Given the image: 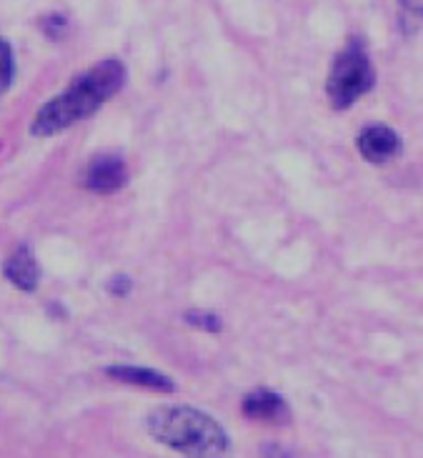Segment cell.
<instances>
[{
  "instance_id": "7a4b0ae2",
  "label": "cell",
  "mask_w": 423,
  "mask_h": 458,
  "mask_svg": "<svg viewBox=\"0 0 423 458\" xmlns=\"http://www.w3.org/2000/svg\"><path fill=\"white\" fill-rule=\"evenodd\" d=\"M150 436L183 456H224L231 448L224 426L190 406L158 409L148 419Z\"/></svg>"
},
{
  "instance_id": "7c38bea8",
  "label": "cell",
  "mask_w": 423,
  "mask_h": 458,
  "mask_svg": "<svg viewBox=\"0 0 423 458\" xmlns=\"http://www.w3.org/2000/svg\"><path fill=\"white\" fill-rule=\"evenodd\" d=\"M65 30H68V21L63 18L61 13H53V15L46 18V36L61 38Z\"/></svg>"
},
{
  "instance_id": "4fadbf2b",
  "label": "cell",
  "mask_w": 423,
  "mask_h": 458,
  "mask_svg": "<svg viewBox=\"0 0 423 458\" xmlns=\"http://www.w3.org/2000/svg\"><path fill=\"white\" fill-rule=\"evenodd\" d=\"M108 288H111L115 296H125L131 291V281L125 276H115L111 284H108Z\"/></svg>"
},
{
  "instance_id": "52a82bcc",
  "label": "cell",
  "mask_w": 423,
  "mask_h": 458,
  "mask_svg": "<svg viewBox=\"0 0 423 458\" xmlns=\"http://www.w3.org/2000/svg\"><path fill=\"white\" fill-rule=\"evenodd\" d=\"M3 273L5 278L11 281L15 288L21 291H36L38 284H40V266H38L36 256H33V248L21 246L13 250V256L5 260L3 266Z\"/></svg>"
},
{
  "instance_id": "ba28073f",
  "label": "cell",
  "mask_w": 423,
  "mask_h": 458,
  "mask_svg": "<svg viewBox=\"0 0 423 458\" xmlns=\"http://www.w3.org/2000/svg\"><path fill=\"white\" fill-rule=\"evenodd\" d=\"M106 373L121 381V384L140 386V388H148V391H173V381L168 376H163L161 371H153V369H140V366H108Z\"/></svg>"
},
{
  "instance_id": "8992f818",
  "label": "cell",
  "mask_w": 423,
  "mask_h": 458,
  "mask_svg": "<svg viewBox=\"0 0 423 458\" xmlns=\"http://www.w3.org/2000/svg\"><path fill=\"white\" fill-rule=\"evenodd\" d=\"M243 416L263 423L288 421V403L271 388H256L243 398Z\"/></svg>"
},
{
  "instance_id": "5b68a950",
  "label": "cell",
  "mask_w": 423,
  "mask_h": 458,
  "mask_svg": "<svg viewBox=\"0 0 423 458\" xmlns=\"http://www.w3.org/2000/svg\"><path fill=\"white\" fill-rule=\"evenodd\" d=\"M128 181V168L121 156H96L83 171V186L93 193H115Z\"/></svg>"
},
{
  "instance_id": "3957f363",
  "label": "cell",
  "mask_w": 423,
  "mask_h": 458,
  "mask_svg": "<svg viewBox=\"0 0 423 458\" xmlns=\"http://www.w3.org/2000/svg\"><path fill=\"white\" fill-rule=\"evenodd\" d=\"M374 86L376 71L371 55L361 38H353L334 58L328 81H326V96L336 111H346L351 106H356L366 93H371Z\"/></svg>"
},
{
  "instance_id": "277c9868",
  "label": "cell",
  "mask_w": 423,
  "mask_h": 458,
  "mask_svg": "<svg viewBox=\"0 0 423 458\" xmlns=\"http://www.w3.org/2000/svg\"><path fill=\"white\" fill-rule=\"evenodd\" d=\"M356 148L361 153L363 161L381 165V163L399 158L401 150H403V140H401V136L393 128L374 123L366 125L361 133H359V138H356Z\"/></svg>"
},
{
  "instance_id": "8fae6325",
  "label": "cell",
  "mask_w": 423,
  "mask_h": 458,
  "mask_svg": "<svg viewBox=\"0 0 423 458\" xmlns=\"http://www.w3.org/2000/svg\"><path fill=\"white\" fill-rule=\"evenodd\" d=\"M186 321L200 331H221V318L216 313H208V310H190V313H186Z\"/></svg>"
},
{
  "instance_id": "30bf717a",
  "label": "cell",
  "mask_w": 423,
  "mask_h": 458,
  "mask_svg": "<svg viewBox=\"0 0 423 458\" xmlns=\"http://www.w3.org/2000/svg\"><path fill=\"white\" fill-rule=\"evenodd\" d=\"M13 78H15V58H13V48L5 38H0V96L13 86Z\"/></svg>"
},
{
  "instance_id": "6da1fadb",
  "label": "cell",
  "mask_w": 423,
  "mask_h": 458,
  "mask_svg": "<svg viewBox=\"0 0 423 458\" xmlns=\"http://www.w3.org/2000/svg\"><path fill=\"white\" fill-rule=\"evenodd\" d=\"M125 86V65L121 61H100L80 75H75L73 83L50 98L30 125L33 136H58L71 125L80 123L100 111L103 103Z\"/></svg>"
},
{
  "instance_id": "9c48e42d",
  "label": "cell",
  "mask_w": 423,
  "mask_h": 458,
  "mask_svg": "<svg viewBox=\"0 0 423 458\" xmlns=\"http://www.w3.org/2000/svg\"><path fill=\"white\" fill-rule=\"evenodd\" d=\"M396 21L403 36H413L423 28V0H396Z\"/></svg>"
}]
</instances>
